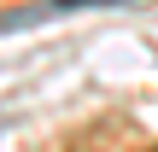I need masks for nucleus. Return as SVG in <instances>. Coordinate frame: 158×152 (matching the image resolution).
<instances>
[{"label": "nucleus", "instance_id": "obj_1", "mask_svg": "<svg viewBox=\"0 0 158 152\" xmlns=\"http://www.w3.org/2000/svg\"><path fill=\"white\" fill-rule=\"evenodd\" d=\"M76 6H117V0H47V6H23V12H6L0 29H18V23H41L53 12H76Z\"/></svg>", "mask_w": 158, "mask_h": 152}]
</instances>
